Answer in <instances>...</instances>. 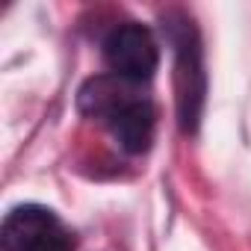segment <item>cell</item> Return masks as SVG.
Segmentation results:
<instances>
[{
  "label": "cell",
  "mask_w": 251,
  "mask_h": 251,
  "mask_svg": "<svg viewBox=\"0 0 251 251\" xmlns=\"http://www.w3.org/2000/svg\"><path fill=\"white\" fill-rule=\"evenodd\" d=\"M80 109L98 118L112 133V139L130 154L148 151L154 139L157 112L154 103L139 95V89L115 74L95 77L80 89Z\"/></svg>",
  "instance_id": "1"
},
{
  "label": "cell",
  "mask_w": 251,
  "mask_h": 251,
  "mask_svg": "<svg viewBox=\"0 0 251 251\" xmlns=\"http://www.w3.org/2000/svg\"><path fill=\"white\" fill-rule=\"evenodd\" d=\"M103 59L115 77L139 86V83L154 77V71L160 65V48H157V39L148 27L127 21V24H118L106 36Z\"/></svg>",
  "instance_id": "2"
},
{
  "label": "cell",
  "mask_w": 251,
  "mask_h": 251,
  "mask_svg": "<svg viewBox=\"0 0 251 251\" xmlns=\"http://www.w3.org/2000/svg\"><path fill=\"white\" fill-rule=\"evenodd\" d=\"M6 251H71V233L59 216L39 204L15 207L3 222Z\"/></svg>",
  "instance_id": "3"
},
{
  "label": "cell",
  "mask_w": 251,
  "mask_h": 251,
  "mask_svg": "<svg viewBox=\"0 0 251 251\" xmlns=\"http://www.w3.org/2000/svg\"><path fill=\"white\" fill-rule=\"evenodd\" d=\"M192 27H183V36L175 39L177 48V103H180V121L183 127H195L201 100H204V71H201V50L195 42H189Z\"/></svg>",
  "instance_id": "4"
}]
</instances>
